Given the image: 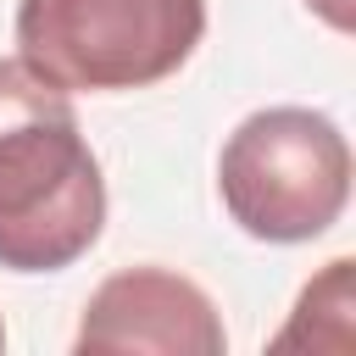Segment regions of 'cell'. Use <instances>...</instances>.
<instances>
[{
    "label": "cell",
    "instance_id": "1",
    "mask_svg": "<svg viewBox=\"0 0 356 356\" xmlns=\"http://www.w3.org/2000/svg\"><path fill=\"white\" fill-rule=\"evenodd\" d=\"M106 228V178L67 89L0 56V267L61 273Z\"/></svg>",
    "mask_w": 356,
    "mask_h": 356
},
{
    "label": "cell",
    "instance_id": "2",
    "mask_svg": "<svg viewBox=\"0 0 356 356\" xmlns=\"http://www.w3.org/2000/svg\"><path fill=\"white\" fill-rule=\"evenodd\" d=\"M200 33L206 0H17V61L67 95L150 89Z\"/></svg>",
    "mask_w": 356,
    "mask_h": 356
},
{
    "label": "cell",
    "instance_id": "3",
    "mask_svg": "<svg viewBox=\"0 0 356 356\" xmlns=\"http://www.w3.org/2000/svg\"><path fill=\"white\" fill-rule=\"evenodd\" d=\"M222 211L261 245H300L339 222L350 200V145L312 106L250 111L217 156Z\"/></svg>",
    "mask_w": 356,
    "mask_h": 356
},
{
    "label": "cell",
    "instance_id": "4",
    "mask_svg": "<svg viewBox=\"0 0 356 356\" xmlns=\"http://www.w3.org/2000/svg\"><path fill=\"white\" fill-rule=\"evenodd\" d=\"M78 356H222L228 334L211 295L172 273V267H122L111 273L83 317H78Z\"/></svg>",
    "mask_w": 356,
    "mask_h": 356
},
{
    "label": "cell",
    "instance_id": "5",
    "mask_svg": "<svg viewBox=\"0 0 356 356\" xmlns=\"http://www.w3.org/2000/svg\"><path fill=\"white\" fill-rule=\"evenodd\" d=\"M306 11H317L334 33H350L356 28V0H306Z\"/></svg>",
    "mask_w": 356,
    "mask_h": 356
},
{
    "label": "cell",
    "instance_id": "6",
    "mask_svg": "<svg viewBox=\"0 0 356 356\" xmlns=\"http://www.w3.org/2000/svg\"><path fill=\"white\" fill-rule=\"evenodd\" d=\"M0 345H6V323H0Z\"/></svg>",
    "mask_w": 356,
    "mask_h": 356
}]
</instances>
